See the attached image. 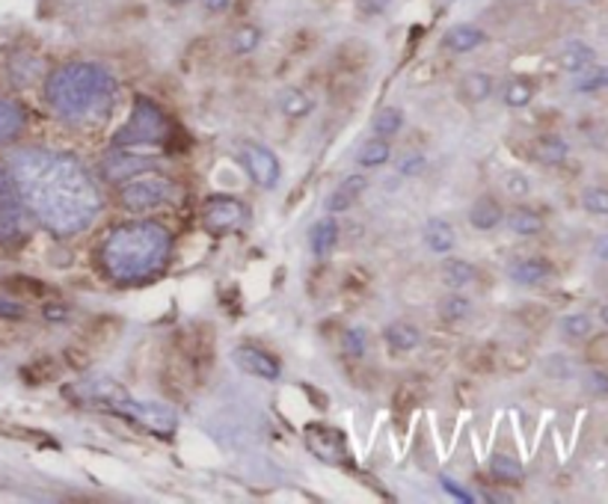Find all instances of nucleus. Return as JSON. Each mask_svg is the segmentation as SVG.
Returning a JSON list of instances; mask_svg holds the SVG:
<instances>
[{
  "label": "nucleus",
  "mask_w": 608,
  "mask_h": 504,
  "mask_svg": "<svg viewBox=\"0 0 608 504\" xmlns=\"http://www.w3.org/2000/svg\"><path fill=\"white\" fill-rule=\"evenodd\" d=\"M303 436H306V448L321 463H326V466H353L342 431H335L330 425H308Z\"/></svg>",
  "instance_id": "10"
},
{
  "label": "nucleus",
  "mask_w": 608,
  "mask_h": 504,
  "mask_svg": "<svg viewBox=\"0 0 608 504\" xmlns=\"http://www.w3.org/2000/svg\"><path fill=\"white\" fill-rule=\"evenodd\" d=\"M365 187H369V178L365 176H351V178H344L342 185L335 187L333 194L326 196V211L330 214H342L347 211L356 199H360L362 194H365Z\"/></svg>",
  "instance_id": "14"
},
{
  "label": "nucleus",
  "mask_w": 608,
  "mask_h": 504,
  "mask_svg": "<svg viewBox=\"0 0 608 504\" xmlns=\"http://www.w3.org/2000/svg\"><path fill=\"white\" fill-rule=\"evenodd\" d=\"M608 87V69H597V66H591V69L579 71V78H576V92H597V89H606Z\"/></svg>",
  "instance_id": "33"
},
{
  "label": "nucleus",
  "mask_w": 608,
  "mask_h": 504,
  "mask_svg": "<svg viewBox=\"0 0 608 504\" xmlns=\"http://www.w3.org/2000/svg\"><path fill=\"white\" fill-rule=\"evenodd\" d=\"M173 256V235L160 223L134 220L116 226L101 247V265L116 283H146L167 267Z\"/></svg>",
  "instance_id": "3"
},
{
  "label": "nucleus",
  "mask_w": 608,
  "mask_h": 504,
  "mask_svg": "<svg viewBox=\"0 0 608 504\" xmlns=\"http://www.w3.org/2000/svg\"><path fill=\"white\" fill-rule=\"evenodd\" d=\"M173 196H176L173 178L160 176L158 169H155V172H143V176L128 178V181L119 187V202H122L128 211L160 208V205H167Z\"/></svg>",
  "instance_id": "5"
},
{
  "label": "nucleus",
  "mask_w": 608,
  "mask_h": 504,
  "mask_svg": "<svg viewBox=\"0 0 608 504\" xmlns=\"http://www.w3.org/2000/svg\"><path fill=\"white\" fill-rule=\"evenodd\" d=\"M62 395L75 401L78 407L101 409V413H116L122 401L131 398V392L125 389L122 383L110 381V377H89V381L71 383L62 389Z\"/></svg>",
  "instance_id": "6"
},
{
  "label": "nucleus",
  "mask_w": 608,
  "mask_h": 504,
  "mask_svg": "<svg viewBox=\"0 0 608 504\" xmlns=\"http://www.w3.org/2000/svg\"><path fill=\"white\" fill-rule=\"evenodd\" d=\"M401 125H404V110L401 107H383L377 116H374V134L377 137H383V140H389V137H395L398 131H401Z\"/></svg>",
  "instance_id": "29"
},
{
  "label": "nucleus",
  "mask_w": 608,
  "mask_h": 504,
  "mask_svg": "<svg viewBox=\"0 0 608 504\" xmlns=\"http://www.w3.org/2000/svg\"><path fill=\"white\" fill-rule=\"evenodd\" d=\"M169 134V119L167 113L160 110V105H155L151 98L140 96L134 101V110L128 116V122L114 134L116 149H140V146H158V142L167 140Z\"/></svg>",
  "instance_id": "4"
},
{
  "label": "nucleus",
  "mask_w": 608,
  "mask_h": 504,
  "mask_svg": "<svg viewBox=\"0 0 608 504\" xmlns=\"http://www.w3.org/2000/svg\"><path fill=\"white\" fill-rule=\"evenodd\" d=\"M504 190L511 196H526L529 194V178L520 176V172H508L504 176Z\"/></svg>",
  "instance_id": "39"
},
{
  "label": "nucleus",
  "mask_w": 608,
  "mask_h": 504,
  "mask_svg": "<svg viewBox=\"0 0 608 504\" xmlns=\"http://www.w3.org/2000/svg\"><path fill=\"white\" fill-rule=\"evenodd\" d=\"M365 345H369V336L362 327H351L344 333V354L347 356H362L365 354Z\"/></svg>",
  "instance_id": "37"
},
{
  "label": "nucleus",
  "mask_w": 608,
  "mask_h": 504,
  "mask_svg": "<svg viewBox=\"0 0 608 504\" xmlns=\"http://www.w3.org/2000/svg\"><path fill=\"white\" fill-rule=\"evenodd\" d=\"M45 318H48V320H62V318H66V309L48 306V309H45Z\"/></svg>",
  "instance_id": "46"
},
{
  "label": "nucleus",
  "mask_w": 608,
  "mask_h": 504,
  "mask_svg": "<svg viewBox=\"0 0 608 504\" xmlns=\"http://www.w3.org/2000/svg\"><path fill=\"white\" fill-rule=\"evenodd\" d=\"M160 167V158L155 155H140L137 149H110L101 160V176L110 185H125L128 178L143 176V172H155Z\"/></svg>",
  "instance_id": "9"
},
{
  "label": "nucleus",
  "mask_w": 608,
  "mask_h": 504,
  "mask_svg": "<svg viewBox=\"0 0 608 504\" xmlns=\"http://www.w3.org/2000/svg\"><path fill=\"white\" fill-rule=\"evenodd\" d=\"M308 244H312V253L317 258L330 256L339 244V223L333 217H326V220H317L312 229H308Z\"/></svg>",
  "instance_id": "19"
},
{
  "label": "nucleus",
  "mask_w": 608,
  "mask_h": 504,
  "mask_svg": "<svg viewBox=\"0 0 608 504\" xmlns=\"http://www.w3.org/2000/svg\"><path fill=\"white\" fill-rule=\"evenodd\" d=\"M235 365H238L241 372L249 374V377H258V381H280L283 377V365L276 359L274 354H267L262 347L253 345H241L235 347V354H232Z\"/></svg>",
  "instance_id": "13"
},
{
  "label": "nucleus",
  "mask_w": 608,
  "mask_h": 504,
  "mask_svg": "<svg viewBox=\"0 0 608 504\" xmlns=\"http://www.w3.org/2000/svg\"><path fill=\"white\" fill-rule=\"evenodd\" d=\"M442 487L449 490L451 496H458L460 502H472V493H463V487H458L451 478H442Z\"/></svg>",
  "instance_id": "44"
},
{
  "label": "nucleus",
  "mask_w": 608,
  "mask_h": 504,
  "mask_svg": "<svg viewBox=\"0 0 608 504\" xmlns=\"http://www.w3.org/2000/svg\"><path fill=\"white\" fill-rule=\"evenodd\" d=\"M0 318H9V320L24 318V306H21L18 300H12V297H3V294H0Z\"/></svg>",
  "instance_id": "41"
},
{
  "label": "nucleus",
  "mask_w": 608,
  "mask_h": 504,
  "mask_svg": "<svg viewBox=\"0 0 608 504\" xmlns=\"http://www.w3.org/2000/svg\"><path fill=\"white\" fill-rule=\"evenodd\" d=\"M208 12H226L232 7V0H203Z\"/></svg>",
  "instance_id": "45"
},
{
  "label": "nucleus",
  "mask_w": 608,
  "mask_h": 504,
  "mask_svg": "<svg viewBox=\"0 0 608 504\" xmlns=\"http://www.w3.org/2000/svg\"><path fill=\"white\" fill-rule=\"evenodd\" d=\"M594 249H597V256L606 258V261H608V235H602V238L597 240V247H594Z\"/></svg>",
  "instance_id": "47"
},
{
  "label": "nucleus",
  "mask_w": 608,
  "mask_h": 504,
  "mask_svg": "<svg viewBox=\"0 0 608 504\" xmlns=\"http://www.w3.org/2000/svg\"><path fill=\"white\" fill-rule=\"evenodd\" d=\"M567 142L561 137H540L535 142V160L540 164H549V167H556V164H565L567 160Z\"/></svg>",
  "instance_id": "26"
},
{
  "label": "nucleus",
  "mask_w": 608,
  "mask_h": 504,
  "mask_svg": "<svg viewBox=\"0 0 608 504\" xmlns=\"http://www.w3.org/2000/svg\"><path fill=\"white\" fill-rule=\"evenodd\" d=\"M442 283L454 288V291H463V288L475 283V267L463 261V258H445V265H442Z\"/></svg>",
  "instance_id": "23"
},
{
  "label": "nucleus",
  "mask_w": 608,
  "mask_h": 504,
  "mask_svg": "<svg viewBox=\"0 0 608 504\" xmlns=\"http://www.w3.org/2000/svg\"><path fill=\"white\" fill-rule=\"evenodd\" d=\"M585 211L597 214V217H608V190L606 187H588L582 194Z\"/></svg>",
  "instance_id": "35"
},
{
  "label": "nucleus",
  "mask_w": 608,
  "mask_h": 504,
  "mask_svg": "<svg viewBox=\"0 0 608 504\" xmlns=\"http://www.w3.org/2000/svg\"><path fill=\"white\" fill-rule=\"evenodd\" d=\"M9 178L27 211L57 238L89 229L101 214L96 178L69 151L18 149L9 160Z\"/></svg>",
  "instance_id": "1"
},
{
  "label": "nucleus",
  "mask_w": 608,
  "mask_h": 504,
  "mask_svg": "<svg viewBox=\"0 0 608 504\" xmlns=\"http://www.w3.org/2000/svg\"><path fill=\"white\" fill-rule=\"evenodd\" d=\"M487 470H490V475H493L496 481H502V484H520L522 481L520 461H513L508 454H493Z\"/></svg>",
  "instance_id": "27"
},
{
  "label": "nucleus",
  "mask_w": 608,
  "mask_h": 504,
  "mask_svg": "<svg viewBox=\"0 0 608 504\" xmlns=\"http://www.w3.org/2000/svg\"><path fill=\"white\" fill-rule=\"evenodd\" d=\"M600 320L608 327V306H602V309H600Z\"/></svg>",
  "instance_id": "48"
},
{
  "label": "nucleus",
  "mask_w": 608,
  "mask_h": 504,
  "mask_svg": "<svg viewBox=\"0 0 608 504\" xmlns=\"http://www.w3.org/2000/svg\"><path fill=\"white\" fill-rule=\"evenodd\" d=\"M424 244H428V249L431 253H437V256H445V253H451L454 249V244H458V235H454V229H451L449 220H440V217H433V220L424 223Z\"/></svg>",
  "instance_id": "16"
},
{
  "label": "nucleus",
  "mask_w": 608,
  "mask_h": 504,
  "mask_svg": "<svg viewBox=\"0 0 608 504\" xmlns=\"http://www.w3.org/2000/svg\"><path fill=\"white\" fill-rule=\"evenodd\" d=\"M383 338H386V345L392 347V350H415V347L422 345V333H419L413 324H406V320L389 324Z\"/></svg>",
  "instance_id": "22"
},
{
  "label": "nucleus",
  "mask_w": 608,
  "mask_h": 504,
  "mask_svg": "<svg viewBox=\"0 0 608 504\" xmlns=\"http://www.w3.org/2000/svg\"><path fill=\"white\" fill-rule=\"evenodd\" d=\"M594 60H597V51H594L591 45L585 42H567L558 62H561V69L570 71V75H579V71L591 69Z\"/></svg>",
  "instance_id": "20"
},
{
  "label": "nucleus",
  "mask_w": 608,
  "mask_h": 504,
  "mask_svg": "<svg viewBox=\"0 0 608 504\" xmlns=\"http://www.w3.org/2000/svg\"><path fill=\"white\" fill-rule=\"evenodd\" d=\"M312 107L315 105H312V98H308L303 89L288 87L280 92V110H283L288 119H303V116L312 113Z\"/></svg>",
  "instance_id": "25"
},
{
  "label": "nucleus",
  "mask_w": 608,
  "mask_h": 504,
  "mask_svg": "<svg viewBox=\"0 0 608 504\" xmlns=\"http://www.w3.org/2000/svg\"><path fill=\"white\" fill-rule=\"evenodd\" d=\"M469 309H472V306H469L467 297H460V294H451V297H445V300L440 303V315L449 320V324H458V320L467 318Z\"/></svg>",
  "instance_id": "34"
},
{
  "label": "nucleus",
  "mask_w": 608,
  "mask_h": 504,
  "mask_svg": "<svg viewBox=\"0 0 608 504\" xmlns=\"http://www.w3.org/2000/svg\"><path fill=\"white\" fill-rule=\"evenodd\" d=\"M508 276H511L517 285H529L531 288V285L547 283L549 276H552V267H549V261H543V258H520V261H513Z\"/></svg>",
  "instance_id": "17"
},
{
  "label": "nucleus",
  "mask_w": 608,
  "mask_h": 504,
  "mask_svg": "<svg viewBox=\"0 0 608 504\" xmlns=\"http://www.w3.org/2000/svg\"><path fill=\"white\" fill-rule=\"evenodd\" d=\"M484 42H487V33L475 24H458L442 36V45H445L451 53H469V51H475V48H481Z\"/></svg>",
  "instance_id": "15"
},
{
  "label": "nucleus",
  "mask_w": 608,
  "mask_h": 504,
  "mask_svg": "<svg viewBox=\"0 0 608 504\" xmlns=\"http://www.w3.org/2000/svg\"><path fill=\"white\" fill-rule=\"evenodd\" d=\"M504 223H508V229H511L513 235H522V238H531V235H540V231H543V217H540L538 211H531V208H513V211L504 217Z\"/></svg>",
  "instance_id": "24"
},
{
  "label": "nucleus",
  "mask_w": 608,
  "mask_h": 504,
  "mask_svg": "<svg viewBox=\"0 0 608 504\" xmlns=\"http://www.w3.org/2000/svg\"><path fill=\"white\" fill-rule=\"evenodd\" d=\"M249 220V208L235 196L214 194L205 199L203 205V226L214 235H229V231H241Z\"/></svg>",
  "instance_id": "8"
},
{
  "label": "nucleus",
  "mask_w": 608,
  "mask_h": 504,
  "mask_svg": "<svg viewBox=\"0 0 608 504\" xmlns=\"http://www.w3.org/2000/svg\"><path fill=\"white\" fill-rule=\"evenodd\" d=\"M389 7V0H360V9L365 16H380Z\"/></svg>",
  "instance_id": "43"
},
{
  "label": "nucleus",
  "mask_w": 608,
  "mask_h": 504,
  "mask_svg": "<svg viewBox=\"0 0 608 504\" xmlns=\"http://www.w3.org/2000/svg\"><path fill=\"white\" fill-rule=\"evenodd\" d=\"M116 416H125L128 422L146 427L149 434L164 436V439L176 434V427H178V413L173 407H167V404H160V401L128 398L119 404Z\"/></svg>",
  "instance_id": "7"
},
{
  "label": "nucleus",
  "mask_w": 608,
  "mask_h": 504,
  "mask_svg": "<svg viewBox=\"0 0 608 504\" xmlns=\"http://www.w3.org/2000/svg\"><path fill=\"white\" fill-rule=\"evenodd\" d=\"M24 235V202L7 172H0V247Z\"/></svg>",
  "instance_id": "11"
},
{
  "label": "nucleus",
  "mask_w": 608,
  "mask_h": 504,
  "mask_svg": "<svg viewBox=\"0 0 608 504\" xmlns=\"http://www.w3.org/2000/svg\"><path fill=\"white\" fill-rule=\"evenodd\" d=\"M463 96H467L472 105L487 101V98L493 96V78L484 75V71H472V75L463 78Z\"/></svg>",
  "instance_id": "30"
},
{
  "label": "nucleus",
  "mask_w": 608,
  "mask_h": 504,
  "mask_svg": "<svg viewBox=\"0 0 608 504\" xmlns=\"http://www.w3.org/2000/svg\"><path fill=\"white\" fill-rule=\"evenodd\" d=\"M585 383H588V389H591L594 395H608V374L600 372V368L588 372Z\"/></svg>",
  "instance_id": "40"
},
{
  "label": "nucleus",
  "mask_w": 608,
  "mask_h": 504,
  "mask_svg": "<svg viewBox=\"0 0 608 504\" xmlns=\"http://www.w3.org/2000/svg\"><path fill=\"white\" fill-rule=\"evenodd\" d=\"M502 220H504L502 205L496 202L493 196H481V199L469 208V223H472V229L478 231L496 229Z\"/></svg>",
  "instance_id": "18"
},
{
  "label": "nucleus",
  "mask_w": 608,
  "mask_h": 504,
  "mask_svg": "<svg viewBox=\"0 0 608 504\" xmlns=\"http://www.w3.org/2000/svg\"><path fill=\"white\" fill-rule=\"evenodd\" d=\"M241 164L247 167L249 178H253L262 190L276 187V181L283 176L280 158H276L267 146H262V142H244V146H241Z\"/></svg>",
  "instance_id": "12"
},
{
  "label": "nucleus",
  "mask_w": 608,
  "mask_h": 504,
  "mask_svg": "<svg viewBox=\"0 0 608 504\" xmlns=\"http://www.w3.org/2000/svg\"><path fill=\"white\" fill-rule=\"evenodd\" d=\"M504 105L513 107V110H520V107L531 105V98H535V87H531V80H511L502 92Z\"/></svg>",
  "instance_id": "32"
},
{
  "label": "nucleus",
  "mask_w": 608,
  "mask_h": 504,
  "mask_svg": "<svg viewBox=\"0 0 608 504\" xmlns=\"http://www.w3.org/2000/svg\"><path fill=\"white\" fill-rule=\"evenodd\" d=\"M258 45H262V30H258V27H253V24L238 27V30H235V33H232V39H229L232 53H241V57H244V53L256 51Z\"/></svg>",
  "instance_id": "31"
},
{
  "label": "nucleus",
  "mask_w": 608,
  "mask_h": 504,
  "mask_svg": "<svg viewBox=\"0 0 608 504\" xmlns=\"http://www.w3.org/2000/svg\"><path fill=\"white\" fill-rule=\"evenodd\" d=\"M591 318L588 315H567L565 320H561V329H565V336L570 338H585L591 336Z\"/></svg>",
  "instance_id": "36"
},
{
  "label": "nucleus",
  "mask_w": 608,
  "mask_h": 504,
  "mask_svg": "<svg viewBox=\"0 0 608 504\" xmlns=\"http://www.w3.org/2000/svg\"><path fill=\"white\" fill-rule=\"evenodd\" d=\"M389 158H392V149H389V142L383 140V137H374V140H369L360 149V155H356L360 167H369V169L383 167V164H389Z\"/></svg>",
  "instance_id": "28"
},
{
  "label": "nucleus",
  "mask_w": 608,
  "mask_h": 504,
  "mask_svg": "<svg viewBox=\"0 0 608 504\" xmlns=\"http://www.w3.org/2000/svg\"><path fill=\"white\" fill-rule=\"evenodd\" d=\"M119 80L101 62H66L45 80V101L60 119L71 125L105 122L116 105Z\"/></svg>",
  "instance_id": "2"
},
{
  "label": "nucleus",
  "mask_w": 608,
  "mask_h": 504,
  "mask_svg": "<svg viewBox=\"0 0 608 504\" xmlns=\"http://www.w3.org/2000/svg\"><path fill=\"white\" fill-rule=\"evenodd\" d=\"M422 169H424L422 155H406V158L398 164V172H401V176H415V172H422Z\"/></svg>",
  "instance_id": "42"
},
{
  "label": "nucleus",
  "mask_w": 608,
  "mask_h": 504,
  "mask_svg": "<svg viewBox=\"0 0 608 504\" xmlns=\"http://www.w3.org/2000/svg\"><path fill=\"white\" fill-rule=\"evenodd\" d=\"M21 128H24V110H21V105L0 96V146L16 140Z\"/></svg>",
  "instance_id": "21"
},
{
  "label": "nucleus",
  "mask_w": 608,
  "mask_h": 504,
  "mask_svg": "<svg viewBox=\"0 0 608 504\" xmlns=\"http://www.w3.org/2000/svg\"><path fill=\"white\" fill-rule=\"evenodd\" d=\"M588 359H591L594 365H600V368H606V365H608V336L594 338L591 347H588Z\"/></svg>",
  "instance_id": "38"
},
{
  "label": "nucleus",
  "mask_w": 608,
  "mask_h": 504,
  "mask_svg": "<svg viewBox=\"0 0 608 504\" xmlns=\"http://www.w3.org/2000/svg\"><path fill=\"white\" fill-rule=\"evenodd\" d=\"M169 3H187V0H169Z\"/></svg>",
  "instance_id": "49"
}]
</instances>
